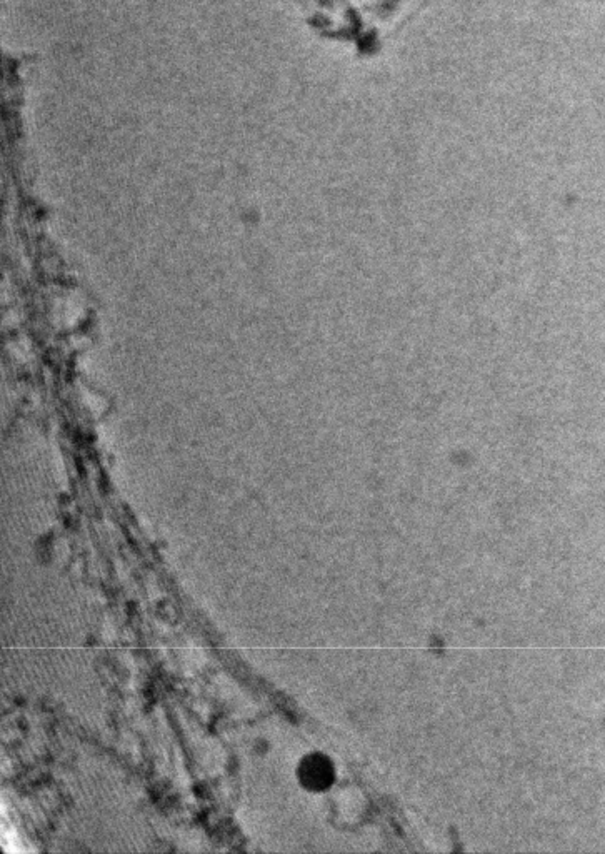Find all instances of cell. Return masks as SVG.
Segmentation results:
<instances>
[{
    "instance_id": "6da1fadb",
    "label": "cell",
    "mask_w": 605,
    "mask_h": 854,
    "mask_svg": "<svg viewBox=\"0 0 605 854\" xmlns=\"http://www.w3.org/2000/svg\"><path fill=\"white\" fill-rule=\"evenodd\" d=\"M302 776L309 779L312 786H325L327 778H330V771L324 761H307Z\"/></svg>"
}]
</instances>
